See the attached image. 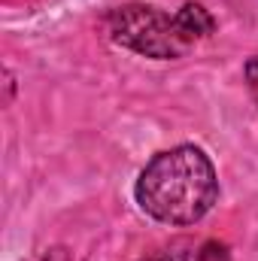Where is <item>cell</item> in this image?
I'll list each match as a JSON object with an SVG mask.
<instances>
[{
	"label": "cell",
	"instance_id": "cell-1",
	"mask_svg": "<svg viewBox=\"0 0 258 261\" xmlns=\"http://www.w3.org/2000/svg\"><path fill=\"white\" fill-rule=\"evenodd\" d=\"M134 197L149 219L186 228L216 206L219 173L200 146L183 143L146 161L134 182Z\"/></svg>",
	"mask_w": 258,
	"mask_h": 261
},
{
	"label": "cell",
	"instance_id": "cell-2",
	"mask_svg": "<svg viewBox=\"0 0 258 261\" xmlns=\"http://www.w3.org/2000/svg\"><path fill=\"white\" fill-rule=\"evenodd\" d=\"M110 40L122 49L155 61H176L192 52L194 43L179 28L176 12H164L149 3H125L104 18Z\"/></svg>",
	"mask_w": 258,
	"mask_h": 261
},
{
	"label": "cell",
	"instance_id": "cell-3",
	"mask_svg": "<svg viewBox=\"0 0 258 261\" xmlns=\"http://www.w3.org/2000/svg\"><path fill=\"white\" fill-rule=\"evenodd\" d=\"M176 18H179V28L186 31V37L192 40L194 46H197L200 40H207V37L216 31V18H213V12H210L203 3H197V0L183 3V6L176 9Z\"/></svg>",
	"mask_w": 258,
	"mask_h": 261
},
{
	"label": "cell",
	"instance_id": "cell-4",
	"mask_svg": "<svg viewBox=\"0 0 258 261\" xmlns=\"http://www.w3.org/2000/svg\"><path fill=\"white\" fill-rule=\"evenodd\" d=\"M243 79H246V88H249V94H252V100L258 103V55H252L246 67H243Z\"/></svg>",
	"mask_w": 258,
	"mask_h": 261
},
{
	"label": "cell",
	"instance_id": "cell-5",
	"mask_svg": "<svg viewBox=\"0 0 258 261\" xmlns=\"http://www.w3.org/2000/svg\"><path fill=\"white\" fill-rule=\"evenodd\" d=\"M146 261H176V258H170V255H152V258H146Z\"/></svg>",
	"mask_w": 258,
	"mask_h": 261
}]
</instances>
